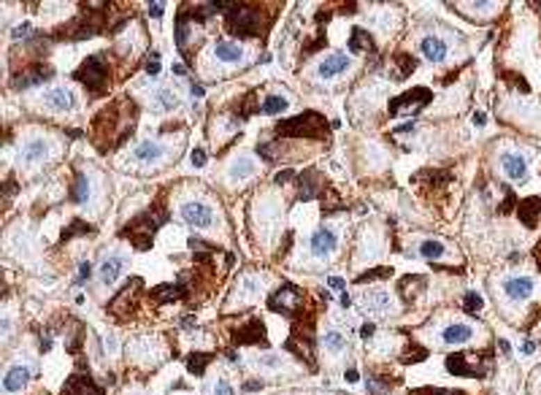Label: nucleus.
I'll return each instance as SVG.
<instances>
[{"instance_id": "1", "label": "nucleus", "mask_w": 541, "mask_h": 395, "mask_svg": "<svg viewBox=\"0 0 541 395\" xmlns=\"http://www.w3.org/2000/svg\"><path fill=\"white\" fill-rule=\"evenodd\" d=\"M276 133H284V136H293V138H300V136L320 138L325 133V122H322L320 114L306 111V114H298V117H290V120H282L276 124Z\"/></svg>"}, {"instance_id": "2", "label": "nucleus", "mask_w": 541, "mask_h": 395, "mask_svg": "<svg viewBox=\"0 0 541 395\" xmlns=\"http://www.w3.org/2000/svg\"><path fill=\"white\" fill-rule=\"evenodd\" d=\"M446 371L452 376H487L490 373V360H487V355L460 352V355L446 357Z\"/></svg>"}, {"instance_id": "3", "label": "nucleus", "mask_w": 541, "mask_h": 395, "mask_svg": "<svg viewBox=\"0 0 541 395\" xmlns=\"http://www.w3.org/2000/svg\"><path fill=\"white\" fill-rule=\"evenodd\" d=\"M76 79L92 90V92H103L108 84V65H106V54H92L81 63V68L76 71Z\"/></svg>"}, {"instance_id": "4", "label": "nucleus", "mask_w": 541, "mask_h": 395, "mask_svg": "<svg viewBox=\"0 0 541 395\" xmlns=\"http://www.w3.org/2000/svg\"><path fill=\"white\" fill-rule=\"evenodd\" d=\"M227 27L236 35H255L260 33V11L257 6H230L227 8Z\"/></svg>"}, {"instance_id": "5", "label": "nucleus", "mask_w": 541, "mask_h": 395, "mask_svg": "<svg viewBox=\"0 0 541 395\" xmlns=\"http://www.w3.org/2000/svg\"><path fill=\"white\" fill-rule=\"evenodd\" d=\"M430 98H433L430 90L417 87V90H409V92H403V95H398V98L390 100L387 111H390L393 117H412V114H417L422 106H428Z\"/></svg>"}, {"instance_id": "6", "label": "nucleus", "mask_w": 541, "mask_h": 395, "mask_svg": "<svg viewBox=\"0 0 541 395\" xmlns=\"http://www.w3.org/2000/svg\"><path fill=\"white\" fill-rule=\"evenodd\" d=\"M181 220L197 230H206L214 225V211L200 200H187V203H181Z\"/></svg>"}, {"instance_id": "7", "label": "nucleus", "mask_w": 541, "mask_h": 395, "mask_svg": "<svg viewBox=\"0 0 541 395\" xmlns=\"http://www.w3.org/2000/svg\"><path fill=\"white\" fill-rule=\"evenodd\" d=\"M501 293H503L506 300H512V303H522V300H528L531 293H533V279L531 276H506L501 282Z\"/></svg>"}, {"instance_id": "8", "label": "nucleus", "mask_w": 541, "mask_h": 395, "mask_svg": "<svg viewBox=\"0 0 541 395\" xmlns=\"http://www.w3.org/2000/svg\"><path fill=\"white\" fill-rule=\"evenodd\" d=\"M501 168L515 184H525L528 182V160L519 152H503L501 154Z\"/></svg>"}, {"instance_id": "9", "label": "nucleus", "mask_w": 541, "mask_h": 395, "mask_svg": "<svg viewBox=\"0 0 541 395\" xmlns=\"http://www.w3.org/2000/svg\"><path fill=\"white\" fill-rule=\"evenodd\" d=\"M298 303H300V290L293 287V284L279 287L268 300V306L273 312H284V314H293V309H296Z\"/></svg>"}, {"instance_id": "10", "label": "nucleus", "mask_w": 541, "mask_h": 395, "mask_svg": "<svg viewBox=\"0 0 541 395\" xmlns=\"http://www.w3.org/2000/svg\"><path fill=\"white\" fill-rule=\"evenodd\" d=\"M233 341L236 344H266V328L257 317H249L246 325H241L236 333H233Z\"/></svg>"}, {"instance_id": "11", "label": "nucleus", "mask_w": 541, "mask_h": 395, "mask_svg": "<svg viewBox=\"0 0 541 395\" xmlns=\"http://www.w3.org/2000/svg\"><path fill=\"white\" fill-rule=\"evenodd\" d=\"M419 51H422V57L428 60V63H444L446 60V54H449V47H446V41H444L442 35H425L422 41H419Z\"/></svg>"}, {"instance_id": "12", "label": "nucleus", "mask_w": 541, "mask_h": 395, "mask_svg": "<svg viewBox=\"0 0 541 395\" xmlns=\"http://www.w3.org/2000/svg\"><path fill=\"white\" fill-rule=\"evenodd\" d=\"M74 393H81V395H103L98 385L92 382V376L90 373H74L68 382H65V387H63V395H74Z\"/></svg>"}, {"instance_id": "13", "label": "nucleus", "mask_w": 541, "mask_h": 395, "mask_svg": "<svg viewBox=\"0 0 541 395\" xmlns=\"http://www.w3.org/2000/svg\"><path fill=\"white\" fill-rule=\"evenodd\" d=\"M44 106L51 108V111H57V114H63V111H71L74 108L76 100L65 87H54L49 92H44Z\"/></svg>"}, {"instance_id": "14", "label": "nucleus", "mask_w": 541, "mask_h": 395, "mask_svg": "<svg viewBox=\"0 0 541 395\" xmlns=\"http://www.w3.org/2000/svg\"><path fill=\"white\" fill-rule=\"evenodd\" d=\"M474 333H476L474 325H468V322H452V325L444 328L442 341L444 344H466V341L474 339Z\"/></svg>"}, {"instance_id": "15", "label": "nucleus", "mask_w": 541, "mask_h": 395, "mask_svg": "<svg viewBox=\"0 0 541 395\" xmlns=\"http://www.w3.org/2000/svg\"><path fill=\"white\" fill-rule=\"evenodd\" d=\"M312 252L317 255V257H328L336 244H339V239H336V233L330 230V227H320V230H314V236H312Z\"/></svg>"}, {"instance_id": "16", "label": "nucleus", "mask_w": 541, "mask_h": 395, "mask_svg": "<svg viewBox=\"0 0 541 395\" xmlns=\"http://www.w3.org/2000/svg\"><path fill=\"white\" fill-rule=\"evenodd\" d=\"M346 68H349V57L341 54V51H336V54L325 57V60L320 63V76L322 79H333V76L344 74Z\"/></svg>"}, {"instance_id": "17", "label": "nucleus", "mask_w": 541, "mask_h": 395, "mask_svg": "<svg viewBox=\"0 0 541 395\" xmlns=\"http://www.w3.org/2000/svg\"><path fill=\"white\" fill-rule=\"evenodd\" d=\"M517 214H519V220H522L525 227H533L541 217V198L533 195V198H528V200H522V203L517 206Z\"/></svg>"}, {"instance_id": "18", "label": "nucleus", "mask_w": 541, "mask_h": 395, "mask_svg": "<svg viewBox=\"0 0 541 395\" xmlns=\"http://www.w3.org/2000/svg\"><path fill=\"white\" fill-rule=\"evenodd\" d=\"M27 379H30V369L27 366H14L3 376V390L6 393H19L27 385Z\"/></svg>"}, {"instance_id": "19", "label": "nucleus", "mask_w": 541, "mask_h": 395, "mask_svg": "<svg viewBox=\"0 0 541 395\" xmlns=\"http://www.w3.org/2000/svg\"><path fill=\"white\" fill-rule=\"evenodd\" d=\"M360 303H363L366 312H373V314H387L390 312V296L382 293V290H369Z\"/></svg>"}, {"instance_id": "20", "label": "nucleus", "mask_w": 541, "mask_h": 395, "mask_svg": "<svg viewBox=\"0 0 541 395\" xmlns=\"http://www.w3.org/2000/svg\"><path fill=\"white\" fill-rule=\"evenodd\" d=\"M133 157H136V160H141V163L160 160V157H163V144H160V141H154V138H147V141H141L138 147L133 149Z\"/></svg>"}, {"instance_id": "21", "label": "nucleus", "mask_w": 541, "mask_h": 395, "mask_svg": "<svg viewBox=\"0 0 541 395\" xmlns=\"http://www.w3.org/2000/svg\"><path fill=\"white\" fill-rule=\"evenodd\" d=\"M214 54L222 63H239L244 57V49L239 44H233V41H217L214 44Z\"/></svg>"}, {"instance_id": "22", "label": "nucleus", "mask_w": 541, "mask_h": 395, "mask_svg": "<svg viewBox=\"0 0 541 395\" xmlns=\"http://www.w3.org/2000/svg\"><path fill=\"white\" fill-rule=\"evenodd\" d=\"M122 268H124V260L122 257H106L103 260V266H100V279H103V284H114L117 282V276L122 273Z\"/></svg>"}, {"instance_id": "23", "label": "nucleus", "mask_w": 541, "mask_h": 395, "mask_svg": "<svg viewBox=\"0 0 541 395\" xmlns=\"http://www.w3.org/2000/svg\"><path fill=\"white\" fill-rule=\"evenodd\" d=\"M47 141L44 138H27V144L22 147V157L27 163H41L47 157Z\"/></svg>"}, {"instance_id": "24", "label": "nucleus", "mask_w": 541, "mask_h": 395, "mask_svg": "<svg viewBox=\"0 0 541 395\" xmlns=\"http://www.w3.org/2000/svg\"><path fill=\"white\" fill-rule=\"evenodd\" d=\"M49 76H51L49 68L38 65V68H33V71H25L22 76H17V79H14V87H33V84H41V81H47Z\"/></svg>"}, {"instance_id": "25", "label": "nucleus", "mask_w": 541, "mask_h": 395, "mask_svg": "<svg viewBox=\"0 0 541 395\" xmlns=\"http://www.w3.org/2000/svg\"><path fill=\"white\" fill-rule=\"evenodd\" d=\"M349 51H373V41H371L369 30L355 27L349 35Z\"/></svg>"}, {"instance_id": "26", "label": "nucleus", "mask_w": 541, "mask_h": 395, "mask_svg": "<svg viewBox=\"0 0 541 395\" xmlns=\"http://www.w3.org/2000/svg\"><path fill=\"white\" fill-rule=\"evenodd\" d=\"M184 296V287L181 284H163V287H154L152 290V298L157 303H168V300H176V298Z\"/></svg>"}, {"instance_id": "27", "label": "nucleus", "mask_w": 541, "mask_h": 395, "mask_svg": "<svg viewBox=\"0 0 541 395\" xmlns=\"http://www.w3.org/2000/svg\"><path fill=\"white\" fill-rule=\"evenodd\" d=\"M395 63H398V71H395L393 79H406V76L417 68V60H414L412 54H403V51H401V54H395Z\"/></svg>"}, {"instance_id": "28", "label": "nucleus", "mask_w": 541, "mask_h": 395, "mask_svg": "<svg viewBox=\"0 0 541 395\" xmlns=\"http://www.w3.org/2000/svg\"><path fill=\"white\" fill-rule=\"evenodd\" d=\"M444 252H446V247H444L442 241H433V239H428V241L419 244V255L428 257V260H439Z\"/></svg>"}, {"instance_id": "29", "label": "nucleus", "mask_w": 541, "mask_h": 395, "mask_svg": "<svg viewBox=\"0 0 541 395\" xmlns=\"http://www.w3.org/2000/svg\"><path fill=\"white\" fill-rule=\"evenodd\" d=\"M209 360H211V355H206V352H197V355H193V357L187 360V369L193 371L195 376H203V371H206V366H209Z\"/></svg>"}, {"instance_id": "30", "label": "nucleus", "mask_w": 541, "mask_h": 395, "mask_svg": "<svg viewBox=\"0 0 541 395\" xmlns=\"http://www.w3.org/2000/svg\"><path fill=\"white\" fill-rule=\"evenodd\" d=\"M287 108V100L282 98V95H268L266 98V103H263V114H282Z\"/></svg>"}, {"instance_id": "31", "label": "nucleus", "mask_w": 541, "mask_h": 395, "mask_svg": "<svg viewBox=\"0 0 541 395\" xmlns=\"http://www.w3.org/2000/svg\"><path fill=\"white\" fill-rule=\"evenodd\" d=\"M87 195H90V184H87V179H84V176H79V179H76V184H74V190H71V200H74V203H84Z\"/></svg>"}, {"instance_id": "32", "label": "nucleus", "mask_w": 541, "mask_h": 395, "mask_svg": "<svg viewBox=\"0 0 541 395\" xmlns=\"http://www.w3.org/2000/svg\"><path fill=\"white\" fill-rule=\"evenodd\" d=\"M322 341H325V346H328V349H330V352H341V349H344V346H346L344 336H341V333H339V330H328V333H325V339H322Z\"/></svg>"}, {"instance_id": "33", "label": "nucleus", "mask_w": 541, "mask_h": 395, "mask_svg": "<svg viewBox=\"0 0 541 395\" xmlns=\"http://www.w3.org/2000/svg\"><path fill=\"white\" fill-rule=\"evenodd\" d=\"M154 103H157L163 111H171V108H176L179 100H176V95H173L171 90H160V92L154 95Z\"/></svg>"}, {"instance_id": "34", "label": "nucleus", "mask_w": 541, "mask_h": 395, "mask_svg": "<svg viewBox=\"0 0 541 395\" xmlns=\"http://www.w3.org/2000/svg\"><path fill=\"white\" fill-rule=\"evenodd\" d=\"M255 171V166H252V160H241L236 168H233V179H244V176H249V173Z\"/></svg>"}, {"instance_id": "35", "label": "nucleus", "mask_w": 541, "mask_h": 395, "mask_svg": "<svg viewBox=\"0 0 541 395\" xmlns=\"http://www.w3.org/2000/svg\"><path fill=\"white\" fill-rule=\"evenodd\" d=\"M425 355H428L425 349H419V346H409V349H406V355H403V360H406V363H419V360H425Z\"/></svg>"}, {"instance_id": "36", "label": "nucleus", "mask_w": 541, "mask_h": 395, "mask_svg": "<svg viewBox=\"0 0 541 395\" xmlns=\"http://www.w3.org/2000/svg\"><path fill=\"white\" fill-rule=\"evenodd\" d=\"M466 312H471V314L482 312V298L476 296V293H468L466 296Z\"/></svg>"}, {"instance_id": "37", "label": "nucleus", "mask_w": 541, "mask_h": 395, "mask_svg": "<svg viewBox=\"0 0 541 395\" xmlns=\"http://www.w3.org/2000/svg\"><path fill=\"white\" fill-rule=\"evenodd\" d=\"M147 74L149 76L160 74V51H152V57H149V63H147Z\"/></svg>"}, {"instance_id": "38", "label": "nucleus", "mask_w": 541, "mask_h": 395, "mask_svg": "<svg viewBox=\"0 0 541 395\" xmlns=\"http://www.w3.org/2000/svg\"><path fill=\"white\" fill-rule=\"evenodd\" d=\"M214 395H236V390H233V385H230L227 379H220V382L214 385Z\"/></svg>"}, {"instance_id": "39", "label": "nucleus", "mask_w": 541, "mask_h": 395, "mask_svg": "<svg viewBox=\"0 0 541 395\" xmlns=\"http://www.w3.org/2000/svg\"><path fill=\"white\" fill-rule=\"evenodd\" d=\"M393 268H379V271H369L360 276V282H371V279H385V276H390Z\"/></svg>"}, {"instance_id": "40", "label": "nucleus", "mask_w": 541, "mask_h": 395, "mask_svg": "<svg viewBox=\"0 0 541 395\" xmlns=\"http://www.w3.org/2000/svg\"><path fill=\"white\" fill-rule=\"evenodd\" d=\"M417 395H463V393H455V390H439V387H428V390H419Z\"/></svg>"}, {"instance_id": "41", "label": "nucleus", "mask_w": 541, "mask_h": 395, "mask_svg": "<svg viewBox=\"0 0 541 395\" xmlns=\"http://www.w3.org/2000/svg\"><path fill=\"white\" fill-rule=\"evenodd\" d=\"M203 163H206V152H203V149H193V166L200 168Z\"/></svg>"}, {"instance_id": "42", "label": "nucleus", "mask_w": 541, "mask_h": 395, "mask_svg": "<svg viewBox=\"0 0 541 395\" xmlns=\"http://www.w3.org/2000/svg\"><path fill=\"white\" fill-rule=\"evenodd\" d=\"M373 330H376V325H373V322H366V325L360 328V336H363V339H371V336H373Z\"/></svg>"}, {"instance_id": "43", "label": "nucleus", "mask_w": 541, "mask_h": 395, "mask_svg": "<svg viewBox=\"0 0 541 395\" xmlns=\"http://www.w3.org/2000/svg\"><path fill=\"white\" fill-rule=\"evenodd\" d=\"M79 276H81V279H90V276H92V266H90V263H81V266H79Z\"/></svg>"}, {"instance_id": "44", "label": "nucleus", "mask_w": 541, "mask_h": 395, "mask_svg": "<svg viewBox=\"0 0 541 395\" xmlns=\"http://www.w3.org/2000/svg\"><path fill=\"white\" fill-rule=\"evenodd\" d=\"M30 30H33V27H30V25L17 27V30H14V38H25V35H30Z\"/></svg>"}, {"instance_id": "45", "label": "nucleus", "mask_w": 541, "mask_h": 395, "mask_svg": "<svg viewBox=\"0 0 541 395\" xmlns=\"http://www.w3.org/2000/svg\"><path fill=\"white\" fill-rule=\"evenodd\" d=\"M163 8H165L163 3H152V6H149V14H152V17H160V14H163Z\"/></svg>"}, {"instance_id": "46", "label": "nucleus", "mask_w": 541, "mask_h": 395, "mask_svg": "<svg viewBox=\"0 0 541 395\" xmlns=\"http://www.w3.org/2000/svg\"><path fill=\"white\" fill-rule=\"evenodd\" d=\"M260 366H266V369H276V366H279V357H263V360H260Z\"/></svg>"}, {"instance_id": "47", "label": "nucleus", "mask_w": 541, "mask_h": 395, "mask_svg": "<svg viewBox=\"0 0 541 395\" xmlns=\"http://www.w3.org/2000/svg\"><path fill=\"white\" fill-rule=\"evenodd\" d=\"M328 284H330L333 290H341V287H344V279H339V276H333V279H330Z\"/></svg>"}, {"instance_id": "48", "label": "nucleus", "mask_w": 541, "mask_h": 395, "mask_svg": "<svg viewBox=\"0 0 541 395\" xmlns=\"http://www.w3.org/2000/svg\"><path fill=\"white\" fill-rule=\"evenodd\" d=\"M287 179H293V171H282L279 176H276V182L282 184V182H287Z\"/></svg>"}, {"instance_id": "49", "label": "nucleus", "mask_w": 541, "mask_h": 395, "mask_svg": "<svg viewBox=\"0 0 541 395\" xmlns=\"http://www.w3.org/2000/svg\"><path fill=\"white\" fill-rule=\"evenodd\" d=\"M195 98H203V87L200 84H193V100Z\"/></svg>"}, {"instance_id": "50", "label": "nucleus", "mask_w": 541, "mask_h": 395, "mask_svg": "<svg viewBox=\"0 0 541 395\" xmlns=\"http://www.w3.org/2000/svg\"><path fill=\"white\" fill-rule=\"evenodd\" d=\"M346 379H349V382H357L360 376H357V371H355V369H349V371H346Z\"/></svg>"}, {"instance_id": "51", "label": "nucleus", "mask_w": 541, "mask_h": 395, "mask_svg": "<svg viewBox=\"0 0 541 395\" xmlns=\"http://www.w3.org/2000/svg\"><path fill=\"white\" fill-rule=\"evenodd\" d=\"M173 74H176V76H184V74H187V68H184V65H179V63H176V65H173Z\"/></svg>"}, {"instance_id": "52", "label": "nucleus", "mask_w": 541, "mask_h": 395, "mask_svg": "<svg viewBox=\"0 0 541 395\" xmlns=\"http://www.w3.org/2000/svg\"><path fill=\"white\" fill-rule=\"evenodd\" d=\"M474 124H485V114H474Z\"/></svg>"}, {"instance_id": "53", "label": "nucleus", "mask_w": 541, "mask_h": 395, "mask_svg": "<svg viewBox=\"0 0 541 395\" xmlns=\"http://www.w3.org/2000/svg\"><path fill=\"white\" fill-rule=\"evenodd\" d=\"M536 260H539V271H541V244H539V249H536Z\"/></svg>"}, {"instance_id": "54", "label": "nucleus", "mask_w": 541, "mask_h": 395, "mask_svg": "<svg viewBox=\"0 0 541 395\" xmlns=\"http://www.w3.org/2000/svg\"><path fill=\"white\" fill-rule=\"evenodd\" d=\"M539 11H541V6H539Z\"/></svg>"}]
</instances>
